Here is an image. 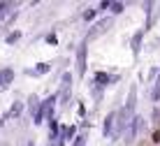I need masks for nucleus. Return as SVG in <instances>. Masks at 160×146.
Masks as SVG:
<instances>
[{"label":"nucleus","instance_id":"1","mask_svg":"<svg viewBox=\"0 0 160 146\" xmlns=\"http://www.w3.org/2000/svg\"><path fill=\"white\" fill-rule=\"evenodd\" d=\"M53 102H56V95L42 100L40 109H37V114H35V125H42V123H44V118H47V116L51 114V109H53Z\"/></svg>","mask_w":160,"mask_h":146},{"label":"nucleus","instance_id":"2","mask_svg":"<svg viewBox=\"0 0 160 146\" xmlns=\"http://www.w3.org/2000/svg\"><path fill=\"white\" fill-rule=\"evenodd\" d=\"M109 26H112V19H109V16H107V19H100L98 23H93V26H91V33H88V40H93V37L102 35V33L107 30Z\"/></svg>","mask_w":160,"mask_h":146},{"label":"nucleus","instance_id":"3","mask_svg":"<svg viewBox=\"0 0 160 146\" xmlns=\"http://www.w3.org/2000/svg\"><path fill=\"white\" fill-rule=\"evenodd\" d=\"M86 53H88L86 44H79V49H77V72H79V77L86 72Z\"/></svg>","mask_w":160,"mask_h":146},{"label":"nucleus","instance_id":"4","mask_svg":"<svg viewBox=\"0 0 160 146\" xmlns=\"http://www.w3.org/2000/svg\"><path fill=\"white\" fill-rule=\"evenodd\" d=\"M14 79V70L12 67H5V70H0V88H7L9 83Z\"/></svg>","mask_w":160,"mask_h":146},{"label":"nucleus","instance_id":"5","mask_svg":"<svg viewBox=\"0 0 160 146\" xmlns=\"http://www.w3.org/2000/svg\"><path fill=\"white\" fill-rule=\"evenodd\" d=\"M116 116H118L116 111H112V114L104 118V137H112V134H114L112 128H114V121H116Z\"/></svg>","mask_w":160,"mask_h":146},{"label":"nucleus","instance_id":"6","mask_svg":"<svg viewBox=\"0 0 160 146\" xmlns=\"http://www.w3.org/2000/svg\"><path fill=\"white\" fill-rule=\"evenodd\" d=\"M137 128H139V123H137V118H132V121H130V125H128V134H125V142H132V139H135Z\"/></svg>","mask_w":160,"mask_h":146},{"label":"nucleus","instance_id":"7","mask_svg":"<svg viewBox=\"0 0 160 146\" xmlns=\"http://www.w3.org/2000/svg\"><path fill=\"white\" fill-rule=\"evenodd\" d=\"M109 81H114V77H109L107 72H95V83H100V86H107Z\"/></svg>","mask_w":160,"mask_h":146},{"label":"nucleus","instance_id":"8","mask_svg":"<svg viewBox=\"0 0 160 146\" xmlns=\"http://www.w3.org/2000/svg\"><path fill=\"white\" fill-rule=\"evenodd\" d=\"M21 107H23V102H14V107H12V111H9L5 118H16V116L21 114Z\"/></svg>","mask_w":160,"mask_h":146},{"label":"nucleus","instance_id":"9","mask_svg":"<svg viewBox=\"0 0 160 146\" xmlns=\"http://www.w3.org/2000/svg\"><path fill=\"white\" fill-rule=\"evenodd\" d=\"M139 42H142V33H137V35L132 37V51H135V56L139 53Z\"/></svg>","mask_w":160,"mask_h":146},{"label":"nucleus","instance_id":"10","mask_svg":"<svg viewBox=\"0 0 160 146\" xmlns=\"http://www.w3.org/2000/svg\"><path fill=\"white\" fill-rule=\"evenodd\" d=\"M49 70H51V65H49V63H40L35 67V74H47Z\"/></svg>","mask_w":160,"mask_h":146},{"label":"nucleus","instance_id":"11","mask_svg":"<svg viewBox=\"0 0 160 146\" xmlns=\"http://www.w3.org/2000/svg\"><path fill=\"white\" fill-rule=\"evenodd\" d=\"M19 40H21V30H14L12 35H7V40H5V42H7V44H14V42H19Z\"/></svg>","mask_w":160,"mask_h":146},{"label":"nucleus","instance_id":"12","mask_svg":"<svg viewBox=\"0 0 160 146\" xmlns=\"http://www.w3.org/2000/svg\"><path fill=\"white\" fill-rule=\"evenodd\" d=\"M109 7H112V12H114V14H121V12H123V3H112Z\"/></svg>","mask_w":160,"mask_h":146},{"label":"nucleus","instance_id":"13","mask_svg":"<svg viewBox=\"0 0 160 146\" xmlns=\"http://www.w3.org/2000/svg\"><path fill=\"white\" fill-rule=\"evenodd\" d=\"M72 146H86V137H84V134L74 137V144H72Z\"/></svg>","mask_w":160,"mask_h":146},{"label":"nucleus","instance_id":"14","mask_svg":"<svg viewBox=\"0 0 160 146\" xmlns=\"http://www.w3.org/2000/svg\"><path fill=\"white\" fill-rule=\"evenodd\" d=\"M151 100H153V102H158V100H160V81H158V86H156V91H153V93H151Z\"/></svg>","mask_w":160,"mask_h":146},{"label":"nucleus","instance_id":"15","mask_svg":"<svg viewBox=\"0 0 160 146\" xmlns=\"http://www.w3.org/2000/svg\"><path fill=\"white\" fill-rule=\"evenodd\" d=\"M151 139H153V144H160V128H158V130H153Z\"/></svg>","mask_w":160,"mask_h":146},{"label":"nucleus","instance_id":"16","mask_svg":"<svg viewBox=\"0 0 160 146\" xmlns=\"http://www.w3.org/2000/svg\"><path fill=\"white\" fill-rule=\"evenodd\" d=\"M95 14H98V9H88V12H84V19H93Z\"/></svg>","mask_w":160,"mask_h":146},{"label":"nucleus","instance_id":"17","mask_svg":"<svg viewBox=\"0 0 160 146\" xmlns=\"http://www.w3.org/2000/svg\"><path fill=\"white\" fill-rule=\"evenodd\" d=\"M63 134H65V137H74V128H65Z\"/></svg>","mask_w":160,"mask_h":146},{"label":"nucleus","instance_id":"18","mask_svg":"<svg viewBox=\"0 0 160 146\" xmlns=\"http://www.w3.org/2000/svg\"><path fill=\"white\" fill-rule=\"evenodd\" d=\"M2 121H5V118H0V128H2Z\"/></svg>","mask_w":160,"mask_h":146}]
</instances>
